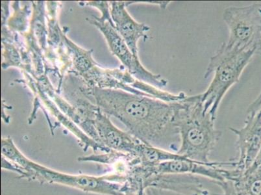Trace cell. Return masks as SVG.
Masks as SVG:
<instances>
[{"instance_id": "obj_1", "label": "cell", "mask_w": 261, "mask_h": 195, "mask_svg": "<svg viewBox=\"0 0 261 195\" xmlns=\"http://www.w3.org/2000/svg\"><path fill=\"white\" fill-rule=\"evenodd\" d=\"M89 92L102 112L118 118L140 141L170 152L179 150L174 121L179 102L170 103L122 89L94 87Z\"/></svg>"}, {"instance_id": "obj_2", "label": "cell", "mask_w": 261, "mask_h": 195, "mask_svg": "<svg viewBox=\"0 0 261 195\" xmlns=\"http://www.w3.org/2000/svg\"><path fill=\"white\" fill-rule=\"evenodd\" d=\"M204 109L201 95L187 96L179 102L175 116L179 130V155L200 163H210V156L222 136L216 129L215 120Z\"/></svg>"}, {"instance_id": "obj_3", "label": "cell", "mask_w": 261, "mask_h": 195, "mask_svg": "<svg viewBox=\"0 0 261 195\" xmlns=\"http://www.w3.org/2000/svg\"><path fill=\"white\" fill-rule=\"evenodd\" d=\"M223 19L229 30L226 42L211 57L204 74L207 78L217 66L248 50L261 44V4L225 9Z\"/></svg>"}, {"instance_id": "obj_4", "label": "cell", "mask_w": 261, "mask_h": 195, "mask_svg": "<svg viewBox=\"0 0 261 195\" xmlns=\"http://www.w3.org/2000/svg\"><path fill=\"white\" fill-rule=\"evenodd\" d=\"M258 50L257 47L248 50L217 66L207 90L201 94L206 112L217 118L218 109L225 95L232 86L239 82L244 69Z\"/></svg>"}, {"instance_id": "obj_5", "label": "cell", "mask_w": 261, "mask_h": 195, "mask_svg": "<svg viewBox=\"0 0 261 195\" xmlns=\"http://www.w3.org/2000/svg\"><path fill=\"white\" fill-rule=\"evenodd\" d=\"M89 22L100 31L106 38L111 53L119 59L122 65L134 77L161 89L167 86V80L160 75H155L147 70L142 65L139 58L133 54L124 40L118 34L113 23L98 17L90 19Z\"/></svg>"}, {"instance_id": "obj_6", "label": "cell", "mask_w": 261, "mask_h": 195, "mask_svg": "<svg viewBox=\"0 0 261 195\" xmlns=\"http://www.w3.org/2000/svg\"><path fill=\"white\" fill-rule=\"evenodd\" d=\"M237 135L236 144L239 156L236 160V169L243 173L255 161L261 148V110L247 114L244 127L229 128Z\"/></svg>"}, {"instance_id": "obj_7", "label": "cell", "mask_w": 261, "mask_h": 195, "mask_svg": "<svg viewBox=\"0 0 261 195\" xmlns=\"http://www.w3.org/2000/svg\"><path fill=\"white\" fill-rule=\"evenodd\" d=\"M92 123L99 141L104 147L111 151L135 156L137 146L141 141L129 132L118 129L111 122L108 115L98 108Z\"/></svg>"}, {"instance_id": "obj_8", "label": "cell", "mask_w": 261, "mask_h": 195, "mask_svg": "<svg viewBox=\"0 0 261 195\" xmlns=\"http://www.w3.org/2000/svg\"><path fill=\"white\" fill-rule=\"evenodd\" d=\"M124 2H111L110 13L114 26L118 34L124 40L133 54L139 57L138 42L140 40L148 39L150 30L148 26L135 20L127 10Z\"/></svg>"}, {"instance_id": "obj_9", "label": "cell", "mask_w": 261, "mask_h": 195, "mask_svg": "<svg viewBox=\"0 0 261 195\" xmlns=\"http://www.w3.org/2000/svg\"><path fill=\"white\" fill-rule=\"evenodd\" d=\"M145 186L182 194L210 195L197 176L187 174H155L146 180Z\"/></svg>"}, {"instance_id": "obj_10", "label": "cell", "mask_w": 261, "mask_h": 195, "mask_svg": "<svg viewBox=\"0 0 261 195\" xmlns=\"http://www.w3.org/2000/svg\"><path fill=\"white\" fill-rule=\"evenodd\" d=\"M233 179L239 180L251 194L261 195V166L251 165Z\"/></svg>"}, {"instance_id": "obj_11", "label": "cell", "mask_w": 261, "mask_h": 195, "mask_svg": "<svg viewBox=\"0 0 261 195\" xmlns=\"http://www.w3.org/2000/svg\"><path fill=\"white\" fill-rule=\"evenodd\" d=\"M216 184L221 188V194L213 195H252L239 180H227L223 182H216Z\"/></svg>"}, {"instance_id": "obj_12", "label": "cell", "mask_w": 261, "mask_h": 195, "mask_svg": "<svg viewBox=\"0 0 261 195\" xmlns=\"http://www.w3.org/2000/svg\"><path fill=\"white\" fill-rule=\"evenodd\" d=\"M145 195H196L179 193V192L168 191L156 187H148L145 190Z\"/></svg>"}, {"instance_id": "obj_13", "label": "cell", "mask_w": 261, "mask_h": 195, "mask_svg": "<svg viewBox=\"0 0 261 195\" xmlns=\"http://www.w3.org/2000/svg\"><path fill=\"white\" fill-rule=\"evenodd\" d=\"M257 54L261 56V44L257 51ZM261 110V91L255 101L253 102L247 111V114L254 113Z\"/></svg>"}, {"instance_id": "obj_14", "label": "cell", "mask_w": 261, "mask_h": 195, "mask_svg": "<svg viewBox=\"0 0 261 195\" xmlns=\"http://www.w3.org/2000/svg\"><path fill=\"white\" fill-rule=\"evenodd\" d=\"M123 195H145V189L136 185L130 184L126 191Z\"/></svg>"}, {"instance_id": "obj_15", "label": "cell", "mask_w": 261, "mask_h": 195, "mask_svg": "<svg viewBox=\"0 0 261 195\" xmlns=\"http://www.w3.org/2000/svg\"><path fill=\"white\" fill-rule=\"evenodd\" d=\"M252 165L261 166V148L259 152H258L257 157H256L255 161H254V162L252 163Z\"/></svg>"}]
</instances>
